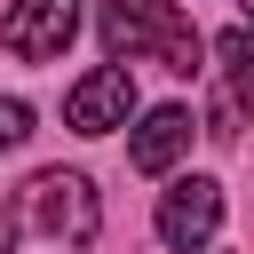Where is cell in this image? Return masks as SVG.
<instances>
[{"label":"cell","instance_id":"cell-1","mask_svg":"<svg viewBox=\"0 0 254 254\" xmlns=\"http://www.w3.org/2000/svg\"><path fill=\"white\" fill-rule=\"evenodd\" d=\"M103 230V198L79 167H40L32 183H16L8 214H0V254H87Z\"/></svg>","mask_w":254,"mask_h":254},{"label":"cell","instance_id":"cell-2","mask_svg":"<svg viewBox=\"0 0 254 254\" xmlns=\"http://www.w3.org/2000/svg\"><path fill=\"white\" fill-rule=\"evenodd\" d=\"M103 48H111V64L151 56L175 79H190L198 56H206L198 32H190V16H183V0H103Z\"/></svg>","mask_w":254,"mask_h":254},{"label":"cell","instance_id":"cell-3","mask_svg":"<svg viewBox=\"0 0 254 254\" xmlns=\"http://www.w3.org/2000/svg\"><path fill=\"white\" fill-rule=\"evenodd\" d=\"M79 32V0H16L0 16V48L24 56V64H56Z\"/></svg>","mask_w":254,"mask_h":254},{"label":"cell","instance_id":"cell-4","mask_svg":"<svg viewBox=\"0 0 254 254\" xmlns=\"http://www.w3.org/2000/svg\"><path fill=\"white\" fill-rule=\"evenodd\" d=\"M127 111H135V71H127V64H95V71L64 95V119H71L79 135H111V127H127Z\"/></svg>","mask_w":254,"mask_h":254},{"label":"cell","instance_id":"cell-5","mask_svg":"<svg viewBox=\"0 0 254 254\" xmlns=\"http://www.w3.org/2000/svg\"><path fill=\"white\" fill-rule=\"evenodd\" d=\"M214 222H222V183H214V175H183V183L159 198V238H167L175 254L206 246V238H214Z\"/></svg>","mask_w":254,"mask_h":254},{"label":"cell","instance_id":"cell-6","mask_svg":"<svg viewBox=\"0 0 254 254\" xmlns=\"http://www.w3.org/2000/svg\"><path fill=\"white\" fill-rule=\"evenodd\" d=\"M183 151H190V111H183V103H159V111H143V127H135V143H127L135 175H167Z\"/></svg>","mask_w":254,"mask_h":254},{"label":"cell","instance_id":"cell-7","mask_svg":"<svg viewBox=\"0 0 254 254\" xmlns=\"http://www.w3.org/2000/svg\"><path fill=\"white\" fill-rule=\"evenodd\" d=\"M214 56H222V79H230V103H238V111H254V24L222 32V40H214Z\"/></svg>","mask_w":254,"mask_h":254},{"label":"cell","instance_id":"cell-8","mask_svg":"<svg viewBox=\"0 0 254 254\" xmlns=\"http://www.w3.org/2000/svg\"><path fill=\"white\" fill-rule=\"evenodd\" d=\"M24 135H32V103L24 95H0V151H16Z\"/></svg>","mask_w":254,"mask_h":254},{"label":"cell","instance_id":"cell-9","mask_svg":"<svg viewBox=\"0 0 254 254\" xmlns=\"http://www.w3.org/2000/svg\"><path fill=\"white\" fill-rule=\"evenodd\" d=\"M238 8H246V24H254V0H238Z\"/></svg>","mask_w":254,"mask_h":254}]
</instances>
